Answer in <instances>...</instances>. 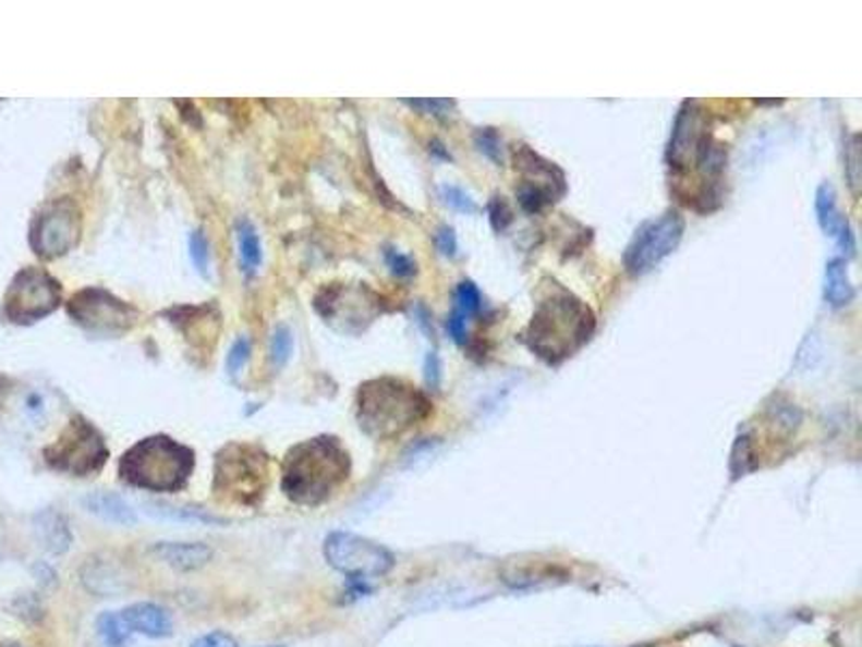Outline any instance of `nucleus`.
<instances>
[{
  "instance_id": "nucleus-39",
  "label": "nucleus",
  "mask_w": 862,
  "mask_h": 647,
  "mask_svg": "<svg viewBox=\"0 0 862 647\" xmlns=\"http://www.w3.org/2000/svg\"><path fill=\"white\" fill-rule=\"evenodd\" d=\"M429 147H432V151H434L436 156H440L442 160H451V154L445 149V145H442L440 141H432V145H429Z\"/></svg>"
},
{
  "instance_id": "nucleus-19",
  "label": "nucleus",
  "mask_w": 862,
  "mask_h": 647,
  "mask_svg": "<svg viewBox=\"0 0 862 647\" xmlns=\"http://www.w3.org/2000/svg\"><path fill=\"white\" fill-rule=\"evenodd\" d=\"M815 212H817V222H819L822 231L826 235L835 237L846 216L841 215V210H839L837 191L833 184H828V182L819 184V188L815 193Z\"/></svg>"
},
{
  "instance_id": "nucleus-36",
  "label": "nucleus",
  "mask_w": 862,
  "mask_h": 647,
  "mask_svg": "<svg viewBox=\"0 0 862 647\" xmlns=\"http://www.w3.org/2000/svg\"><path fill=\"white\" fill-rule=\"evenodd\" d=\"M466 316L464 314H460L458 309H453L451 312V316H449V322H447V328H449V334H451V339L456 341V343H460V345H464L466 343V339H469V332H466Z\"/></svg>"
},
{
  "instance_id": "nucleus-7",
  "label": "nucleus",
  "mask_w": 862,
  "mask_h": 647,
  "mask_svg": "<svg viewBox=\"0 0 862 647\" xmlns=\"http://www.w3.org/2000/svg\"><path fill=\"white\" fill-rule=\"evenodd\" d=\"M63 303L61 283L46 270L28 266L22 268L2 303V316L11 324H35L54 314Z\"/></svg>"
},
{
  "instance_id": "nucleus-11",
  "label": "nucleus",
  "mask_w": 862,
  "mask_h": 647,
  "mask_svg": "<svg viewBox=\"0 0 862 647\" xmlns=\"http://www.w3.org/2000/svg\"><path fill=\"white\" fill-rule=\"evenodd\" d=\"M83 235V215L72 199H54L46 204L31 224V246L41 259L68 255Z\"/></svg>"
},
{
  "instance_id": "nucleus-12",
  "label": "nucleus",
  "mask_w": 862,
  "mask_h": 647,
  "mask_svg": "<svg viewBox=\"0 0 862 647\" xmlns=\"http://www.w3.org/2000/svg\"><path fill=\"white\" fill-rule=\"evenodd\" d=\"M324 557L330 567L350 576V581H367L384 576L392 565L394 557L380 544L359 538L345 532L330 534L324 541Z\"/></svg>"
},
{
  "instance_id": "nucleus-8",
  "label": "nucleus",
  "mask_w": 862,
  "mask_h": 647,
  "mask_svg": "<svg viewBox=\"0 0 862 647\" xmlns=\"http://www.w3.org/2000/svg\"><path fill=\"white\" fill-rule=\"evenodd\" d=\"M515 171L520 173L518 204L529 215H539L544 208L557 204L568 193V178L561 167L544 158L529 145H520L513 154Z\"/></svg>"
},
{
  "instance_id": "nucleus-1",
  "label": "nucleus",
  "mask_w": 862,
  "mask_h": 647,
  "mask_svg": "<svg viewBox=\"0 0 862 647\" xmlns=\"http://www.w3.org/2000/svg\"><path fill=\"white\" fill-rule=\"evenodd\" d=\"M595 332V314L591 307L550 281L548 292L539 298L531 324L522 332L524 343L548 365H559L591 341Z\"/></svg>"
},
{
  "instance_id": "nucleus-3",
  "label": "nucleus",
  "mask_w": 862,
  "mask_h": 647,
  "mask_svg": "<svg viewBox=\"0 0 862 647\" xmlns=\"http://www.w3.org/2000/svg\"><path fill=\"white\" fill-rule=\"evenodd\" d=\"M194 471V451L171 436L156 434L138 440L119 460L123 484L149 492H180Z\"/></svg>"
},
{
  "instance_id": "nucleus-24",
  "label": "nucleus",
  "mask_w": 862,
  "mask_h": 647,
  "mask_svg": "<svg viewBox=\"0 0 862 647\" xmlns=\"http://www.w3.org/2000/svg\"><path fill=\"white\" fill-rule=\"evenodd\" d=\"M481 305H483V298H481L479 288L473 281L464 279L456 290V309L460 314H464L466 318H471V316L479 314Z\"/></svg>"
},
{
  "instance_id": "nucleus-34",
  "label": "nucleus",
  "mask_w": 862,
  "mask_h": 647,
  "mask_svg": "<svg viewBox=\"0 0 862 647\" xmlns=\"http://www.w3.org/2000/svg\"><path fill=\"white\" fill-rule=\"evenodd\" d=\"M403 105L416 108L421 112H427V114L445 117L456 108V100H403Z\"/></svg>"
},
{
  "instance_id": "nucleus-9",
  "label": "nucleus",
  "mask_w": 862,
  "mask_h": 647,
  "mask_svg": "<svg viewBox=\"0 0 862 647\" xmlns=\"http://www.w3.org/2000/svg\"><path fill=\"white\" fill-rule=\"evenodd\" d=\"M685 231V220L679 210H669L658 218L645 220L630 240L623 264L628 274L643 277L658 268L672 251H677Z\"/></svg>"
},
{
  "instance_id": "nucleus-21",
  "label": "nucleus",
  "mask_w": 862,
  "mask_h": 647,
  "mask_svg": "<svg viewBox=\"0 0 862 647\" xmlns=\"http://www.w3.org/2000/svg\"><path fill=\"white\" fill-rule=\"evenodd\" d=\"M37 534L44 541V546L50 548L52 552H65L72 541L70 529L65 527V521L57 514L44 516V523L37 527Z\"/></svg>"
},
{
  "instance_id": "nucleus-6",
  "label": "nucleus",
  "mask_w": 862,
  "mask_h": 647,
  "mask_svg": "<svg viewBox=\"0 0 862 647\" xmlns=\"http://www.w3.org/2000/svg\"><path fill=\"white\" fill-rule=\"evenodd\" d=\"M108 455L101 431L81 415H76L61 436L44 449L46 464L70 477L96 475L108 462Z\"/></svg>"
},
{
  "instance_id": "nucleus-23",
  "label": "nucleus",
  "mask_w": 862,
  "mask_h": 647,
  "mask_svg": "<svg viewBox=\"0 0 862 647\" xmlns=\"http://www.w3.org/2000/svg\"><path fill=\"white\" fill-rule=\"evenodd\" d=\"M846 175H848L852 193L859 195V188H861V138H859V134H850V141H846Z\"/></svg>"
},
{
  "instance_id": "nucleus-35",
  "label": "nucleus",
  "mask_w": 862,
  "mask_h": 647,
  "mask_svg": "<svg viewBox=\"0 0 862 647\" xmlns=\"http://www.w3.org/2000/svg\"><path fill=\"white\" fill-rule=\"evenodd\" d=\"M837 242H839V248L843 251V255L850 259V257H854L857 255V235H854V229H852V222L848 220V216L843 218V222H841V227H839V231H837ZM843 257V259H846Z\"/></svg>"
},
{
  "instance_id": "nucleus-14",
  "label": "nucleus",
  "mask_w": 862,
  "mask_h": 647,
  "mask_svg": "<svg viewBox=\"0 0 862 647\" xmlns=\"http://www.w3.org/2000/svg\"><path fill=\"white\" fill-rule=\"evenodd\" d=\"M705 134H707V130H705V121H703L699 105L694 100L683 102L677 112L671 141L667 147V162L671 164V169L675 171L688 169V164L692 162L694 151Z\"/></svg>"
},
{
  "instance_id": "nucleus-15",
  "label": "nucleus",
  "mask_w": 862,
  "mask_h": 647,
  "mask_svg": "<svg viewBox=\"0 0 862 647\" xmlns=\"http://www.w3.org/2000/svg\"><path fill=\"white\" fill-rule=\"evenodd\" d=\"M119 620L130 635L138 633V635L151 637V639H165V637H171V633H173V624H171V618L167 615V611L156 605H149V602L132 605V607L119 611Z\"/></svg>"
},
{
  "instance_id": "nucleus-40",
  "label": "nucleus",
  "mask_w": 862,
  "mask_h": 647,
  "mask_svg": "<svg viewBox=\"0 0 862 647\" xmlns=\"http://www.w3.org/2000/svg\"><path fill=\"white\" fill-rule=\"evenodd\" d=\"M755 107H780L785 105V100H753Z\"/></svg>"
},
{
  "instance_id": "nucleus-22",
  "label": "nucleus",
  "mask_w": 862,
  "mask_h": 647,
  "mask_svg": "<svg viewBox=\"0 0 862 647\" xmlns=\"http://www.w3.org/2000/svg\"><path fill=\"white\" fill-rule=\"evenodd\" d=\"M97 631L108 647H123L130 639V633L123 628L119 613H101L97 620Z\"/></svg>"
},
{
  "instance_id": "nucleus-33",
  "label": "nucleus",
  "mask_w": 862,
  "mask_h": 647,
  "mask_svg": "<svg viewBox=\"0 0 862 647\" xmlns=\"http://www.w3.org/2000/svg\"><path fill=\"white\" fill-rule=\"evenodd\" d=\"M434 240H436V248L440 255H445L449 259H453L458 255V237H456L453 227H449V224L438 227Z\"/></svg>"
},
{
  "instance_id": "nucleus-41",
  "label": "nucleus",
  "mask_w": 862,
  "mask_h": 647,
  "mask_svg": "<svg viewBox=\"0 0 862 647\" xmlns=\"http://www.w3.org/2000/svg\"><path fill=\"white\" fill-rule=\"evenodd\" d=\"M275 647H283V646H275Z\"/></svg>"
},
{
  "instance_id": "nucleus-18",
  "label": "nucleus",
  "mask_w": 862,
  "mask_h": 647,
  "mask_svg": "<svg viewBox=\"0 0 862 647\" xmlns=\"http://www.w3.org/2000/svg\"><path fill=\"white\" fill-rule=\"evenodd\" d=\"M85 508L92 514H96L108 523H114V525H134L136 523V514L132 512V508L121 497L110 495V492L89 495L85 499Z\"/></svg>"
},
{
  "instance_id": "nucleus-37",
  "label": "nucleus",
  "mask_w": 862,
  "mask_h": 647,
  "mask_svg": "<svg viewBox=\"0 0 862 647\" xmlns=\"http://www.w3.org/2000/svg\"><path fill=\"white\" fill-rule=\"evenodd\" d=\"M440 378H442V365L436 352H429L425 358V380L432 389L440 387Z\"/></svg>"
},
{
  "instance_id": "nucleus-16",
  "label": "nucleus",
  "mask_w": 862,
  "mask_h": 647,
  "mask_svg": "<svg viewBox=\"0 0 862 647\" xmlns=\"http://www.w3.org/2000/svg\"><path fill=\"white\" fill-rule=\"evenodd\" d=\"M160 561L169 563L180 572H191L205 565L211 559V548L205 544H182V541H160L151 550Z\"/></svg>"
},
{
  "instance_id": "nucleus-27",
  "label": "nucleus",
  "mask_w": 862,
  "mask_h": 647,
  "mask_svg": "<svg viewBox=\"0 0 862 647\" xmlns=\"http://www.w3.org/2000/svg\"><path fill=\"white\" fill-rule=\"evenodd\" d=\"M487 215H489V224L496 233H502L513 222V210L509 208L505 197H498V195L489 199Z\"/></svg>"
},
{
  "instance_id": "nucleus-32",
  "label": "nucleus",
  "mask_w": 862,
  "mask_h": 647,
  "mask_svg": "<svg viewBox=\"0 0 862 647\" xmlns=\"http://www.w3.org/2000/svg\"><path fill=\"white\" fill-rule=\"evenodd\" d=\"M248 356H251V341H248L246 337L235 339V343L231 345L229 356H227V369H229V374H231V376L240 374V369L246 365Z\"/></svg>"
},
{
  "instance_id": "nucleus-31",
  "label": "nucleus",
  "mask_w": 862,
  "mask_h": 647,
  "mask_svg": "<svg viewBox=\"0 0 862 647\" xmlns=\"http://www.w3.org/2000/svg\"><path fill=\"white\" fill-rule=\"evenodd\" d=\"M386 264H388L390 272L397 274V277H401V279H408V277H414V274H416V264H414V259H412L410 255L399 253L397 248H388V251H386Z\"/></svg>"
},
{
  "instance_id": "nucleus-26",
  "label": "nucleus",
  "mask_w": 862,
  "mask_h": 647,
  "mask_svg": "<svg viewBox=\"0 0 862 647\" xmlns=\"http://www.w3.org/2000/svg\"><path fill=\"white\" fill-rule=\"evenodd\" d=\"M440 197L449 208H453L460 215H477L479 212V206L475 204V199L460 186H442Z\"/></svg>"
},
{
  "instance_id": "nucleus-5",
  "label": "nucleus",
  "mask_w": 862,
  "mask_h": 647,
  "mask_svg": "<svg viewBox=\"0 0 862 647\" xmlns=\"http://www.w3.org/2000/svg\"><path fill=\"white\" fill-rule=\"evenodd\" d=\"M270 455L251 442H229L214 460V499L227 505L255 510L270 488Z\"/></svg>"
},
{
  "instance_id": "nucleus-28",
  "label": "nucleus",
  "mask_w": 862,
  "mask_h": 647,
  "mask_svg": "<svg viewBox=\"0 0 862 647\" xmlns=\"http://www.w3.org/2000/svg\"><path fill=\"white\" fill-rule=\"evenodd\" d=\"M162 512H154V514H158V516H165V518H173V521H180V523H198V525H220V523H224V521H220V518H216V516H209V514H203V512H196V510H175V508H160Z\"/></svg>"
},
{
  "instance_id": "nucleus-2",
  "label": "nucleus",
  "mask_w": 862,
  "mask_h": 647,
  "mask_svg": "<svg viewBox=\"0 0 862 647\" xmlns=\"http://www.w3.org/2000/svg\"><path fill=\"white\" fill-rule=\"evenodd\" d=\"M352 457L337 436H315L293 444L283 460L281 488L304 508L324 505L350 479Z\"/></svg>"
},
{
  "instance_id": "nucleus-38",
  "label": "nucleus",
  "mask_w": 862,
  "mask_h": 647,
  "mask_svg": "<svg viewBox=\"0 0 862 647\" xmlns=\"http://www.w3.org/2000/svg\"><path fill=\"white\" fill-rule=\"evenodd\" d=\"M191 647H238V644L227 633H218L216 631V633H209V635L196 639Z\"/></svg>"
},
{
  "instance_id": "nucleus-4",
  "label": "nucleus",
  "mask_w": 862,
  "mask_h": 647,
  "mask_svg": "<svg viewBox=\"0 0 862 647\" xmlns=\"http://www.w3.org/2000/svg\"><path fill=\"white\" fill-rule=\"evenodd\" d=\"M432 411L429 400L410 382L376 378L361 384L356 395V419L365 434L386 440L410 430Z\"/></svg>"
},
{
  "instance_id": "nucleus-17",
  "label": "nucleus",
  "mask_w": 862,
  "mask_h": 647,
  "mask_svg": "<svg viewBox=\"0 0 862 647\" xmlns=\"http://www.w3.org/2000/svg\"><path fill=\"white\" fill-rule=\"evenodd\" d=\"M824 298L833 309H843L857 298V288L852 285L848 272V259L835 257L826 264Z\"/></svg>"
},
{
  "instance_id": "nucleus-30",
  "label": "nucleus",
  "mask_w": 862,
  "mask_h": 647,
  "mask_svg": "<svg viewBox=\"0 0 862 647\" xmlns=\"http://www.w3.org/2000/svg\"><path fill=\"white\" fill-rule=\"evenodd\" d=\"M191 257L196 270L205 277L209 270V244H207V237L203 231H192Z\"/></svg>"
},
{
  "instance_id": "nucleus-20",
  "label": "nucleus",
  "mask_w": 862,
  "mask_h": 647,
  "mask_svg": "<svg viewBox=\"0 0 862 647\" xmlns=\"http://www.w3.org/2000/svg\"><path fill=\"white\" fill-rule=\"evenodd\" d=\"M238 240H240V257L246 274H253L262 266V242L255 227L246 220L238 224Z\"/></svg>"
},
{
  "instance_id": "nucleus-10",
  "label": "nucleus",
  "mask_w": 862,
  "mask_h": 647,
  "mask_svg": "<svg viewBox=\"0 0 862 647\" xmlns=\"http://www.w3.org/2000/svg\"><path fill=\"white\" fill-rule=\"evenodd\" d=\"M68 314L83 330L96 337H119L132 330L141 314L130 303L101 288H85L68 303Z\"/></svg>"
},
{
  "instance_id": "nucleus-13",
  "label": "nucleus",
  "mask_w": 862,
  "mask_h": 647,
  "mask_svg": "<svg viewBox=\"0 0 862 647\" xmlns=\"http://www.w3.org/2000/svg\"><path fill=\"white\" fill-rule=\"evenodd\" d=\"M378 296L367 288H348L332 283L317 292L315 312L326 324L341 332H359L356 324L372 322L378 314Z\"/></svg>"
},
{
  "instance_id": "nucleus-29",
  "label": "nucleus",
  "mask_w": 862,
  "mask_h": 647,
  "mask_svg": "<svg viewBox=\"0 0 862 647\" xmlns=\"http://www.w3.org/2000/svg\"><path fill=\"white\" fill-rule=\"evenodd\" d=\"M293 352V337L288 326H279L272 334V361L281 367L286 365Z\"/></svg>"
},
{
  "instance_id": "nucleus-25",
  "label": "nucleus",
  "mask_w": 862,
  "mask_h": 647,
  "mask_svg": "<svg viewBox=\"0 0 862 647\" xmlns=\"http://www.w3.org/2000/svg\"><path fill=\"white\" fill-rule=\"evenodd\" d=\"M475 145L485 158H489L494 164H502V141L494 127H479L475 132Z\"/></svg>"
}]
</instances>
